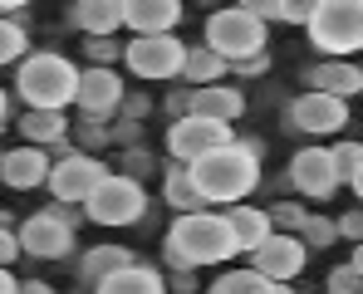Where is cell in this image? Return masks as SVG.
Listing matches in <instances>:
<instances>
[{"label": "cell", "instance_id": "1", "mask_svg": "<svg viewBox=\"0 0 363 294\" xmlns=\"http://www.w3.org/2000/svg\"><path fill=\"white\" fill-rule=\"evenodd\" d=\"M162 255H167L172 270L221 265V260L236 255V235L226 226V216H216V211H191V216H177V221H172Z\"/></svg>", "mask_w": 363, "mask_h": 294}, {"label": "cell", "instance_id": "2", "mask_svg": "<svg viewBox=\"0 0 363 294\" xmlns=\"http://www.w3.org/2000/svg\"><path fill=\"white\" fill-rule=\"evenodd\" d=\"M186 172H191V186L201 191L206 206H236V201H245L260 186V157H250L241 142H231V147L206 152Z\"/></svg>", "mask_w": 363, "mask_h": 294}, {"label": "cell", "instance_id": "3", "mask_svg": "<svg viewBox=\"0 0 363 294\" xmlns=\"http://www.w3.org/2000/svg\"><path fill=\"white\" fill-rule=\"evenodd\" d=\"M15 94L40 113H64V103H74V94H79V69L55 50L25 55L15 69Z\"/></svg>", "mask_w": 363, "mask_h": 294}, {"label": "cell", "instance_id": "4", "mask_svg": "<svg viewBox=\"0 0 363 294\" xmlns=\"http://www.w3.org/2000/svg\"><path fill=\"white\" fill-rule=\"evenodd\" d=\"M304 30L324 59L354 55L363 50V0H314Z\"/></svg>", "mask_w": 363, "mask_h": 294}, {"label": "cell", "instance_id": "5", "mask_svg": "<svg viewBox=\"0 0 363 294\" xmlns=\"http://www.w3.org/2000/svg\"><path fill=\"white\" fill-rule=\"evenodd\" d=\"M265 40H270V30L250 15V5H226V10H216L206 20V50L221 59L226 69L265 55Z\"/></svg>", "mask_w": 363, "mask_h": 294}, {"label": "cell", "instance_id": "6", "mask_svg": "<svg viewBox=\"0 0 363 294\" xmlns=\"http://www.w3.org/2000/svg\"><path fill=\"white\" fill-rule=\"evenodd\" d=\"M143 211H147L143 181H133L123 172H108L94 186V196L84 201V216L99 221V226H133V221H143Z\"/></svg>", "mask_w": 363, "mask_h": 294}, {"label": "cell", "instance_id": "7", "mask_svg": "<svg viewBox=\"0 0 363 294\" xmlns=\"http://www.w3.org/2000/svg\"><path fill=\"white\" fill-rule=\"evenodd\" d=\"M231 142H236V128H226V123H211V118H196V113L177 118V123L167 128V152L177 157L182 167H191V162H201L206 152H216V147H231Z\"/></svg>", "mask_w": 363, "mask_h": 294}, {"label": "cell", "instance_id": "8", "mask_svg": "<svg viewBox=\"0 0 363 294\" xmlns=\"http://www.w3.org/2000/svg\"><path fill=\"white\" fill-rule=\"evenodd\" d=\"M182 59H186V45L177 35H147V40H128L123 45V64L133 69V79H177L182 74Z\"/></svg>", "mask_w": 363, "mask_h": 294}, {"label": "cell", "instance_id": "9", "mask_svg": "<svg viewBox=\"0 0 363 294\" xmlns=\"http://www.w3.org/2000/svg\"><path fill=\"white\" fill-rule=\"evenodd\" d=\"M108 176V167L99 162V157H89V152H69L64 162L50 167V196L60 201V206H79V201H89L94 196V186Z\"/></svg>", "mask_w": 363, "mask_h": 294}, {"label": "cell", "instance_id": "10", "mask_svg": "<svg viewBox=\"0 0 363 294\" xmlns=\"http://www.w3.org/2000/svg\"><path fill=\"white\" fill-rule=\"evenodd\" d=\"M304 260H309L304 240L300 235H285V231H270L260 250H250V270L265 275L270 285H290V280L304 270Z\"/></svg>", "mask_w": 363, "mask_h": 294}, {"label": "cell", "instance_id": "11", "mask_svg": "<svg viewBox=\"0 0 363 294\" xmlns=\"http://www.w3.org/2000/svg\"><path fill=\"white\" fill-rule=\"evenodd\" d=\"M285 123H290L295 132L324 137V132H339V128L349 123V103H339V98H329V94H309V89H304L300 98L285 108Z\"/></svg>", "mask_w": 363, "mask_h": 294}, {"label": "cell", "instance_id": "12", "mask_svg": "<svg viewBox=\"0 0 363 294\" xmlns=\"http://www.w3.org/2000/svg\"><path fill=\"white\" fill-rule=\"evenodd\" d=\"M15 240H20V250H25V255H35V260H64V255L74 250V231H69L64 221H55L50 211L25 216V221H20V231H15Z\"/></svg>", "mask_w": 363, "mask_h": 294}, {"label": "cell", "instance_id": "13", "mask_svg": "<svg viewBox=\"0 0 363 294\" xmlns=\"http://www.w3.org/2000/svg\"><path fill=\"white\" fill-rule=\"evenodd\" d=\"M290 181H295V191L309 196V201H329V196L344 186L339 172H334V162H329V147H304V152H295Z\"/></svg>", "mask_w": 363, "mask_h": 294}, {"label": "cell", "instance_id": "14", "mask_svg": "<svg viewBox=\"0 0 363 294\" xmlns=\"http://www.w3.org/2000/svg\"><path fill=\"white\" fill-rule=\"evenodd\" d=\"M123 79L113 74V69H79V94H74V103L84 108V118H94V123H104V118L113 113L123 103Z\"/></svg>", "mask_w": 363, "mask_h": 294}, {"label": "cell", "instance_id": "15", "mask_svg": "<svg viewBox=\"0 0 363 294\" xmlns=\"http://www.w3.org/2000/svg\"><path fill=\"white\" fill-rule=\"evenodd\" d=\"M182 20L177 0H128L123 5V25L133 30V40H147V35H172Z\"/></svg>", "mask_w": 363, "mask_h": 294}, {"label": "cell", "instance_id": "16", "mask_svg": "<svg viewBox=\"0 0 363 294\" xmlns=\"http://www.w3.org/2000/svg\"><path fill=\"white\" fill-rule=\"evenodd\" d=\"M50 152L45 147H15V152H5L0 157V181L10 186V191H35V186H45L50 181Z\"/></svg>", "mask_w": 363, "mask_h": 294}, {"label": "cell", "instance_id": "17", "mask_svg": "<svg viewBox=\"0 0 363 294\" xmlns=\"http://www.w3.org/2000/svg\"><path fill=\"white\" fill-rule=\"evenodd\" d=\"M304 84H309V94H329V98L349 103L363 89V69L349 64V59H324V64H314V69L304 74Z\"/></svg>", "mask_w": 363, "mask_h": 294}, {"label": "cell", "instance_id": "18", "mask_svg": "<svg viewBox=\"0 0 363 294\" xmlns=\"http://www.w3.org/2000/svg\"><path fill=\"white\" fill-rule=\"evenodd\" d=\"M123 5L128 0H74L69 20L89 35V40H113V30L123 25Z\"/></svg>", "mask_w": 363, "mask_h": 294}, {"label": "cell", "instance_id": "19", "mask_svg": "<svg viewBox=\"0 0 363 294\" xmlns=\"http://www.w3.org/2000/svg\"><path fill=\"white\" fill-rule=\"evenodd\" d=\"M191 113L211 118V123H236L245 113V94L241 89H226V84H211V89H191Z\"/></svg>", "mask_w": 363, "mask_h": 294}, {"label": "cell", "instance_id": "20", "mask_svg": "<svg viewBox=\"0 0 363 294\" xmlns=\"http://www.w3.org/2000/svg\"><path fill=\"white\" fill-rule=\"evenodd\" d=\"M128 265H138L128 245H94V250H84L79 275H84V285H104L108 275H118V270H128Z\"/></svg>", "mask_w": 363, "mask_h": 294}, {"label": "cell", "instance_id": "21", "mask_svg": "<svg viewBox=\"0 0 363 294\" xmlns=\"http://www.w3.org/2000/svg\"><path fill=\"white\" fill-rule=\"evenodd\" d=\"M226 226L236 235V250H260L265 235L275 231L270 216H265V206H231V211H226Z\"/></svg>", "mask_w": 363, "mask_h": 294}, {"label": "cell", "instance_id": "22", "mask_svg": "<svg viewBox=\"0 0 363 294\" xmlns=\"http://www.w3.org/2000/svg\"><path fill=\"white\" fill-rule=\"evenodd\" d=\"M94 294H167L162 275L147 270V265H128L118 275H108L104 285H94Z\"/></svg>", "mask_w": 363, "mask_h": 294}, {"label": "cell", "instance_id": "23", "mask_svg": "<svg viewBox=\"0 0 363 294\" xmlns=\"http://www.w3.org/2000/svg\"><path fill=\"white\" fill-rule=\"evenodd\" d=\"M221 74H226V64L211 55L206 45H186V59H182V79H186L191 89H211V84H221Z\"/></svg>", "mask_w": 363, "mask_h": 294}, {"label": "cell", "instance_id": "24", "mask_svg": "<svg viewBox=\"0 0 363 294\" xmlns=\"http://www.w3.org/2000/svg\"><path fill=\"white\" fill-rule=\"evenodd\" d=\"M20 132L30 137V147H55L60 137H69V123H64V113H40V108H30V113L20 118Z\"/></svg>", "mask_w": 363, "mask_h": 294}, {"label": "cell", "instance_id": "25", "mask_svg": "<svg viewBox=\"0 0 363 294\" xmlns=\"http://www.w3.org/2000/svg\"><path fill=\"white\" fill-rule=\"evenodd\" d=\"M162 196H167V206H172L177 216L206 211V201H201V191L191 186V172H186V167H172V172H167V181H162Z\"/></svg>", "mask_w": 363, "mask_h": 294}, {"label": "cell", "instance_id": "26", "mask_svg": "<svg viewBox=\"0 0 363 294\" xmlns=\"http://www.w3.org/2000/svg\"><path fill=\"white\" fill-rule=\"evenodd\" d=\"M245 5H250V15H255L260 25H270V20L304 25V20H309V10H314V0H245Z\"/></svg>", "mask_w": 363, "mask_h": 294}, {"label": "cell", "instance_id": "27", "mask_svg": "<svg viewBox=\"0 0 363 294\" xmlns=\"http://www.w3.org/2000/svg\"><path fill=\"white\" fill-rule=\"evenodd\" d=\"M211 294H270V280L265 275H255V270H226Z\"/></svg>", "mask_w": 363, "mask_h": 294}, {"label": "cell", "instance_id": "28", "mask_svg": "<svg viewBox=\"0 0 363 294\" xmlns=\"http://www.w3.org/2000/svg\"><path fill=\"white\" fill-rule=\"evenodd\" d=\"M300 240H304V250H329V245L339 240V226H334L329 216H304Z\"/></svg>", "mask_w": 363, "mask_h": 294}, {"label": "cell", "instance_id": "29", "mask_svg": "<svg viewBox=\"0 0 363 294\" xmlns=\"http://www.w3.org/2000/svg\"><path fill=\"white\" fill-rule=\"evenodd\" d=\"M30 55V40H25V30L20 25H10V20H0V64H15V59Z\"/></svg>", "mask_w": 363, "mask_h": 294}, {"label": "cell", "instance_id": "30", "mask_svg": "<svg viewBox=\"0 0 363 294\" xmlns=\"http://www.w3.org/2000/svg\"><path fill=\"white\" fill-rule=\"evenodd\" d=\"M265 216H270V226H275V231L300 235V226H304V216H309V211H304V206H295V201H280V206H270Z\"/></svg>", "mask_w": 363, "mask_h": 294}, {"label": "cell", "instance_id": "31", "mask_svg": "<svg viewBox=\"0 0 363 294\" xmlns=\"http://www.w3.org/2000/svg\"><path fill=\"white\" fill-rule=\"evenodd\" d=\"M359 157H363V142H339V147H329V162H334L339 181H349V176H354Z\"/></svg>", "mask_w": 363, "mask_h": 294}, {"label": "cell", "instance_id": "32", "mask_svg": "<svg viewBox=\"0 0 363 294\" xmlns=\"http://www.w3.org/2000/svg\"><path fill=\"white\" fill-rule=\"evenodd\" d=\"M329 294H363V275L354 265H339V270H329Z\"/></svg>", "mask_w": 363, "mask_h": 294}, {"label": "cell", "instance_id": "33", "mask_svg": "<svg viewBox=\"0 0 363 294\" xmlns=\"http://www.w3.org/2000/svg\"><path fill=\"white\" fill-rule=\"evenodd\" d=\"M89 59H94V69H108L113 59H123V45H113V40H89Z\"/></svg>", "mask_w": 363, "mask_h": 294}, {"label": "cell", "instance_id": "34", "mask_svg": "<svg viewBox=\"0 0 363 294\" xmlns=\"http://www.w3.org/2000/svg\"><path fill=\"white\" fill-rule=\"evenodd\" d=\"M334 226H339V235H349L354 245H363V206H354V211H349L344 221H334Z\"/></svg>", "mask_w": 363, "mask_h": 294}, {"label": "cell", "instance_id": "35", "mask_svg": "<svg viewBox=\"0 0 363 294\" xmlns=\"http://www.w3.org/2000/svg\"><path fill=\"white\" fill-rule=\"evenodd\" d=\"M79 142H84V147H104V142H108V128H104V123H94V118H84Z\"/></svg>", "mask_w": 363, "mask_h": 294}, {"label": "cell", "instance_id": "36", "mask_svg": "<svg viewBox=\"0 0 363 294\" xmlns=\"http://www.w3.org/2000/svg\"><path fill=\"white\" fill-rule=\"evenodd\" d=\"M118 108H123V118H128V123H138V118L147 113V108H152V103H147V98H143V94H133V98H128V94H123V103H118Z\"/></svg>", "mask_w": 363, "mask_h": 294}, {"label": "cell", "instance_id": "37", "mask_svg": "<svg viewBox=\"0 0 363 294\" xmlns=\"http://www.w3.org/2000/svg\"><path fill=\"white\" fill-rule=\"evenodd\" d=\"M167 113H172V123H177V118H186V113H191V89H177V94L167 98Z\"/></svg>", "mask_w": 363, "mask_h": 294}, {"label": "cell", "instance_id": "38", "mask_svg": "<svg viewBox=\"0 0 363 294\" xmlns=\"http://www.w3.org/2000/svg\"><path fill=\"white\" fill-rule=\"evenodd\" d=\"M15 255H20V240H15V231H0V270H5Z\"/></svg>", "mask_w": 363, "mask_h": 294}, {"label": "cell", "instance_id": "39", "mask_svg": "<svg viewBox=\"0 0 363 294\" xmlns=\"http://www.w3.org/2000/svg\"><path fill=\"white\" fill-rule=\"evenodd\" d=\"M265 69H270V55H255V59H245V64H236V74H245V79L250 74H265Z\"/></svg>", "mask_w": 363, "mask_h": 294}, {"label": "cell", "instance_id": "40", "mask_svg": "<svg viewBox=\"0 0 363 294\" xmlns=\"http://www.w3.org/2000/svg\"><path fill=\"white\" fill-rule=\"evenodd\" d=\"M108 137H118V142H138V123H128V118H123L118 128H108Z\"/></svg>", "mask_w": 363, "mask_h": 294}, {"label": "cell", "instance_id": "41", "mask_svg": "<svg viewBox=\"0 0 363 294\" xmlns=\"http://www.w3.org/2000/svg\"><path fill=\"white\" fill-rule=\"evenodd\" d=\"M50 216H55V221H64V226H69V231H74V226H79V211H74V206H55V211H50Z\"/></svg>", "mask_w": 363, "mask_h": 294}, {"label": "cell", "instance_id": "42", "mask_svg": "<svg viewBox=\"0 0 363 294\" xmlns=\"http://www.w3.org/2000/svg\"><path fill=\"white\" fill-rule=\"evenodd\" d=\"M172 290H177V294H191V290H196V280H191V270H177V280H172Z\"/></svg>", "mask_w": 363, "mask_h": 294}, {"label": "cell", "instance_id": "43", "mask_svg": "<svg viewBox=\"0 0 363 294\" xmlns=\"http://www.w3.org/2000/svg\"><path fill=\"white\" fill-rule=\"evenodd\" d=\"M15 294H55V285H45V280H25Z\"/></svg>", "mask_w": 363, "mask_h": 294}, {"label": "cell", "instance_id": "44", "mask_svg": "<svg viewBox=\"0 0 363 294\" xmlns=\"http://www.w3.org/2000/svg\"><path fill=\"white\" fill-rule=\"evenodd\" d=\"M20 290V285H15V275H10V270H0V294H15Z\"/></svg>", "mask_w": 363, "mask_h": 294}, {"label": "cell", "instance_id": "45", "mask_svg": "<svg viewBox=\"0 0 363 294\" xmlns=\"http://www.w3.org/2000/svg\"><path fill=\"white\" fill-rule=\"evenodd\" d=\"M349 186L359 191V201H363V157H359V167H354V176H349Z\"/></svg>", "mask_w": 363, "mask_h": 294}, {"label": "cell", "instance_id": "46", "mask_svg": "<svg viewBox=\"0 0 363 294\" xmlns=\"http://www.w3.org/2000/svg\"><path fill=\"white\" fill-rule=\"evenodd\" d=\"M5 118H10V94L0 89V123H5Z\"/></svg>", "mask_w": 363, "mask_h": 294}, {"label": "cell", "instance_id": "47", "mask_svg": "<svg viewBox=\"0 0 363 294\" xmlns=\"http://www.w3.org/2000/svg\"><path fill=\"white\" fill-rule=\"evenodd\" d=\"M349 265H354V270L363 275V245H354V260H349Z\"/></svg>", "mask_w": 363, "mask_h": 294}, {"label": "cell", "instance_id": "48", "mask_svg": "<svg viewBox=\"0 0 363 294\" xmlns=\"http://www.w3.org/2000/svg\"><path fill=\"white\" fill-rule=\"evenodd\" d=\"M270 294H290V285H270Z\"/></svg>", "mask_w": 363, "mask_h": 294}, {"label": "cell", "instance_id": "49", "mask_svg": "<svg viewBox=\"0 0 363 294\" xmlns=\"http://www.w3.org/2000/svg\"><path fill=\"white\" fill-rule=\"evenodd\" d=\"M0 157H5V152H0Z\"/></svg>", "mask_w": 363, "mask_h": 294}]
</instances>
